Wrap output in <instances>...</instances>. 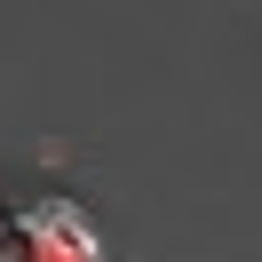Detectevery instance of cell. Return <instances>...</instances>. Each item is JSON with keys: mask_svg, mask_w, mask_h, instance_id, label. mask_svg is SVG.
<instances>
[{"mask_svg": "<svg viewBox=\"0 0 262 262\" xmlns=\"http://www.w3.org/2000/svg\"><path fill=\"white\" fill-rule=\"evenodd\" d=\"M0 262H40L32 223H24V214H0Z\"/></svg>", "mask_w": 262, "mask_h": 262, "instance_id": "cell-2", "label": "cell"}, {"mask_svg": "<svg viewBox=\"0 0 262 262\" xmlns=\"http://www.w3.org/2000/svg\"><path fill=\"white\" fill-rule=\"evenodd\" d=\"M32 223V246H40V262H103V238H96V223H88L72 199H48V207H32L24 214Z\"/></svg>", "mask_w": 262, "mask_h": 262, "instance_id": "cell-1", "label": "cell"}]
</instances>
